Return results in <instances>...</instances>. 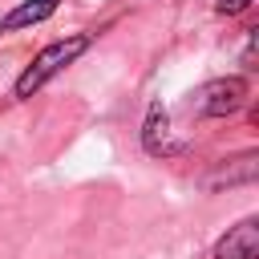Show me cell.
<instances>
[{"instance_id":"6da1fadb","label":"cell","mask_w":259,"mask_h":259,"mask_svg":"<svg viewBox=\"0 0 259 259\" xmlns=\"http://www.w3.org/2000/svg\"><path fill=\"white\" fill-rule=\"evenodd\" d=\"M89 49V36L85 32H77V36H65V40H53V45H45L36 57H32V65L16 77V97H32L53 73H61L65 65H73L81 53Z\"/></svg>"},{"instance_id":"7a4b0ae2","label":"cell","mask_w":259,"mask_h":259,"mask_svg":"<svg viewBox=\"0 0 259 259\" xmlns=\"http://www.w3.org/2000/svg\"><path fill=\"white\" fill-rule=\"evenodd\" d=\"M243 101H247V81H243V77H219V81H206V85L194 93L190 109H194L198 117H227V113H235Z\"/></svg>"},{"instance_id":"3957f363","label":"cell","mask_w":259,"mask_h":259,"mask_svg":"<svg viewBox=\"0 0 259 259\" xmlns=\"http://www.w3.org/2000/svg\"><path fill=\"white\" fill-rule=\"evenodd\" d=\"M214 259H259V223L255 219L235 223L214 243Z\"/></svg>"},{"instance_id":"277c9868","label":"cell","mask_w":259,"mask_h":259,"mask_svg":"<svg viewBox=\"0 0 259 259\" xmlns=\"http://www.w3.org/2000/svg\"><path fill=\"white\" fill-rule=\"evenodd\" d=\"M142 146H146V154H178V142L170 138V117H166V109H162L158 101H154L150 113H146Z\"/></svg>"},{"instance_id":"5b68a950","label":"cell","mask_w":259,"mask_h":259,"mask_svg":"<svg viewBox=\"0 0 259 259\" xmlns=\"http://www.w3.org/2000/svg\"><path fill=\"white\" fill-rule=\"evenodd\" d=\"M53 12H57V0H24L20 8H12V12L0 20V28H4V32H16V28H28V24L49 20Z\"/></svg>"},{"instance_id":"8992f818","label":"cell","mask_w":259,"mask_h":259,"mask_svg":"<svg viewBox=\"0 0 259 259\" xmlns=\"http://www.w3.org/2000/svg\"><path fill=\"white\" fill-rule=\"evenodd\" d=\"M247 4H251V0H219V12H223V16H235V12H243Z\"/></svg>"}]
</instances>
